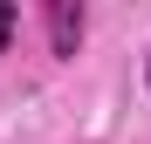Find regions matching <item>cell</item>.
<instances>
[{
	"mask_svg": "<svg viewBox=\"0 0 151 144\" xmlns=\"http://www.w3.org/2000/svg\"><path fill=\"white\" fill-rule=\"evenodd\" d=\"M14 28H21V7H14V0H0V55H7V41H14Z\"/></svg>",
	"mask_w": 151,
	"mask_h": 144,
	"instance_id": "7a4b0ae2",
	"label": "cell"
},
{
	"mask_svg": "<svg viewBox=\"0 0 151 144\" xmlns=\"http://www.w3.org/2000/svg\"><path fill=\"white\" fill-rule=\"evenodd\" d=\"M48 48L55 55H76L83 48V7L76 0H48Z\"/></svg>",
	"mask_w": 151,
	"mask_h": 144,
	"instance_id": "6da1fadb",
	"label": "cell"
}]
</instances>
